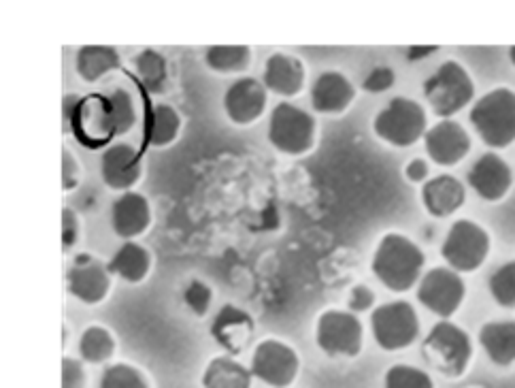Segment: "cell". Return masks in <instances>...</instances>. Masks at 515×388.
Returning a JSON list of instances; mask_svg holds the SVG:
<instances>
[{
    "label": "cell",
    "instance_id": "6da1fadb",
    "mask_svg": "<svg viewBox=\"0 0 515 388\" xmlns=\"http://www.w3.org/2000/svg\"><path fill=\"white\" fill-rule=\"evenodd\" d=\"M371 267L375 278L392 293H407L422 276L424 254L405 235L390 233L379 241Z\"/></svg>",
    "mask_w": 515,
    "mask_h": 388
},
{
    "label": "cell",
    "instance_id": "7a4b0ae2",
    "mask_svg": "<svg viewBox=\"0 0 515 388\" xmlns=\"http://www.w3.org/2000/svg\"><path fill=\"white\" fill-rule=\"evenodd\" d=\"M471 124L490 148H507L515 141V92L498 88L471 109Z\"/></svg>",
    "mask_w": 515,
    "mask_h": 388
},
{
    "label": "cell",
    "instance_id": "3957f363",
    "mask_svg": "<svg viewBox=\"0 0 515 388\" xmlns=\"http://www.w3.org/2000/svg\"><path fill=\"white\" fill-rule=\"evenodd\" d=\"M424 96L435 116L452 118L473 101L475 86L462 64L447 60L424 82Z\"/></svg>",
    "mask_w": 515,
    "mask_h": 388
},
{
    "label": "cell",
    "instance_id": "277c9868",
    "mask_svg": "<svg viewBox=\"0 0 515 388\" xmlns=\"http://www.w3.org/2000/svg\"><path fill=\"white\" fill-rule=\"evenodd\" d=\"M373 131L396 148H409L426 135V111L420 103L396 96L375 116Z\"/></svg>",
    "mask_w": 515,
    "mask_h": 388
},
{
    "label": "cell",
    "instance_id": "5b68a950",
    "mask_svg": "<svg viewBox=\"0 0 515 388\" xmlns=\"http://www.w3.org/2000/svg\"><path fill=\"white\" fill-rule=\"evenodd\" d=\"M428 363L441 374L458 378L469 367L473 346L469 335L452 322H439L424 342Z\"/></svg>",
    "mask_w": 515,
    "mask_h": 388
},
{
    "label": "cell",
    "instance_id": "8992f818",
    "mask_svg": "<svg viewBox=\"0 0 515 388\" xmlns=\"http://www.w3.org/2000/svg\"><path fill=\"white\" fill-rule=\"evenodd\" d=\"M269 141L275 150L284 154H307L315 143V120L301 107L279 103L271 111Z\"/></svg>",
    "mask_w": 515,
    "mask_h": 388
},
{
    "label": "cell",
    "instance_id": "52a82bcc",
    "mask_svg": "<svg viewBox=\"0 0 515 388\" xmlns=\"http://www.w3.org/2000/svg\"><path fill=\"white\" fill-rule=\"evenodd\" d=\"M490 252V235L471 220H458L447 231L441 246L445 263L454 271L471 273L486 263Z\"/></svg>",
    "mask_w": 515,
    "mask_h": 388
},
{
    "label": "cell",
    "instance_id": "ba28073f",
    "mask_svg": "<svg viewBox=\"0 0 515 388\" xmlns=\"http://www.w3.org/2000/svg\"><path fill=\"white\" fill-rule=\"evenodd\" d=\"M371 327L377 346L384 350H403L420 335L418 314L407 301L379 305L371 316Z\"/></svg>",
    "mask_w": 515,
    "mask_h": 388
},
{
    "label": "cell",
    "instance_id": "9c48e42d",
    "mask_svg": "<svg viewBox=\"0 0 515 388\" xmlns=\"http://www.w3.org/2000/svg\"><path fill=\"white\" fill-rule=\"evenodd\" d=\"M464 295H467V286H464L460 273L447 267L430 269L418 286L420 303L441 318L454 316Z\"/></svg>",
    "mask_w": 515,
    "mask_h": 388
},
{
    "label": "cell",
    "instance_id": "30bf717a",
    "mask_svg": "<svg viewBox=\"0 0 515 388\" xmlns=\"http://www.w3.org/2000/svg\"><path fill=\"white\" fill-rule=\"evenodd\" d=\"M318 344L328 357H356L362 350V325L350 312H326L318 322Z\"/></svg>",
    "mask_w": 515,
    "mask_h": 388
},
{
    "label": "cell",
    "instance_id": "8fae6325",
    "mask_svg": "<svg viewBox=\"0 0 515 388\" xmlns=\"http://www.w3.org/2000/svg\"><path fill=\"white\" fill-rule=\"evenodd\" d=\"M298 374V354L277 342V339H267L262 342L252 357V376L269 384L273 388H286L296 380Z\"/></svg>",
    "mask_w": 515,
    "mask_h": 388
},
{
    "label": "cell",
    "instance_id": "7c38bea8",
    "mask_svg": "<svg viewBox=\"0 0 515 388\" xmlns=\"http://www.w3.org/2000/svg\"><path fill=\"white\" fill-rule=\"evenodd\" d=\"M424 145L433 163L441 167H454L471 152V137L458 122L443 120L426 131Z\"/></svg>",
    "mask_w": 515,
    "mask_h": 388
},
{
    "label": "cell",
    "instance_id": "4fadbf2b",
    "mask_svg": "<svg viewBox=\"0 0 515 388\" xmlns=\"http://www.w3.org/2000/svg\"><path fill=\"white\" fill-rule=\"evenodd\" d=\"M267 88L256 77H241L224 94V111L239 126L254 124L267 109Z\"/></svg>",
    "mask_w": 515,
    "mask_h": 388
},
{
    "label": "cell",
    "instance_id": "5bb4252c",
    "mask_svg": "<svg viewBox=\"0 0 515 388\" xmlns=\"http://www.w3.org/2000/svg\"><path fill=\"white\" fill-rule=\"evenodd\" d=\"M66 286H69V293L81 303L96 305L109 295L111 273L96 258L79 256L69 273H66Z\"/></svg>",
    "mask_w": 515,
    "mask_h": 388
},
{
    "label": "cell",
    "instance_id": "9a60e30c",
    "mask_svg": "<svg viewBox=\"0 0 515 388\" xmlns=\"http://www.w3.org/2000/svg\"><path fill=\"white\" fill-rule=\"evenodd\" d=\"M143 175L139 152L130 143H113L101 156V177L111 190L130 192Z\"/></svg>",
    "mask_w": 515,
    "mask_h": 388
},
{
    "label": "cell",
    "instance_id": "2e32d148",
    "mask_svg": "<svg viewBox=\"0 0 515 388\" xmlns=\"http://www.w3.org/2000/svg\"><path fill=\"white\" fill-rule=\"evenodd\" d=\"M152 224V207L139 192H124L111 207V226L118 237L130 241L143 235Z\"/></svg>",
    "mask_w": 515,
    "mask_h": 388
},
{
    "label": "cell",
    "instance_id": "e0dca14e",
    "mask_svg": "<svg viewBox=\"0 0 515 388\" xmlns=\"http://www.w3.org/2000/svg\"><path fill=\"white\" fill-rule=\"evenodd\" d=\"M511 169L501 156L484 154L469 171V186L486 201H501L511 188Z\"/></svg>",
    "mask_w": 515,
    "mask_h": 388
},
{
    "label": "cell",
    "instance_id": "ac0fdd59",
    "mask_svg": "<svg viewBox=\"0 0 515 388\" xmlns=\"http://www.w3.org/2000/svg\"><path fill=\"white\" fill-rule=\"evenodd\" d=\"M354 99V84L339 71L322 73L311 88V105L318 113H343Z\"/></svg>",
    "mask_w": 515,
    "mask_h": 388
},
{
    "label": "cell",
    "instance_id": "d6986e66",
    "mask_svg": "<svg viewBox=\"0 0 515 388\" xmlns=\"http://www.w3.org/2000/svg\"><path fill=\"white\" fill-rule=\"evenodd\" d=\"M467 201V190L454 175H437L422 188V203L435 218L454 216Z\"/></svg>",
    "mask_w": 515,
    "mask_h": 388
},
{
    "label": "cell",
    "instance_id": "ffe728a7",
    "mask_svg": "<svg viewBox=\"0 0 515 388\" xmlns=\"http://www.w3.org/2000/svg\"><path fill=\"white\" fill-rule=\"evenodd\" d=\"M262 84L279 96H296L305 86V67L296 56L273 54L264 64Z\"/></svg>",
    "mask_w": 515,
    "mask_h": 388
},
{
    "label": "cell",
    "instance_id": "44dd1931",
    "mask_svg": "<svg viewBox=\"0 0 515 388\" xmlns=\"http://www.w3.org/2000/svg\"><path fill=\"white\" fill-rule=\"evenodd\" d=\"M107 269L109 273L122 278L124 282L139 284L147 278L149 269H152V256H149L147 248H143L141 244H135V241H124V244L118 248V252L113 254Z\"/></svg>",
    "mask_w": 515,
    "mask_h": 388
},
{
    "label": "cell",
    "instance_id": "7402d4cb",
    "mask_svg": "<svg viewBox=\"0 0 515 388\" xmlns=\"http://www.w3.org/2000/svg\"><path fill=\"white\" fill-rule=\"evenodd\" d=\"M120 67V56L107 45H83L75 56V69L83 82L94 84Z\"/></svg>",
    "mask_w": 515,
    "mask_h": 388
},
{
    "label": "cell",
    "instance_id": "603a6c76",
    "mask_svg": "<svg viewBox=\"0 0 515 388\" xmlns=\"http://www.w3.org/2000/svg\"><path fill=\"white\" fill-rule=\"evenodd\" d=\"M479 342L496 365H509L515 361V322H488L479 331Z\"/></svg>",
    "mask_w": 515,
    "mask_h": 388
},
{
    "label": "cell",
    "instance_id": "cb8c5ba5",
    "mask_svg": "<svg viewBox=\"0 0 515 388\" xmlns=\"http://www.w3.org/2000/svg\"><path fill=\"white\" fill-rule=\"evenodd\" d=\"M179 131H181V116L175 107L164 103H158L152 107L145 126L149 145H154V148H166V145H171L179 137Z\"/></svg>",
    "mask_w": 515,
    "mask_h": 388
},
{
    "label": "cell",
    "instance_id": "d4e9b609",
    "mask_svg": "<svg viewBox=\"0 0 515 388\" xmlns=\"http://www.w3.org/2000/svg\"><path fill=\"white\" fill-rule=\"evenodd\" d=\"M243 329L252 331V320H249V316L245 312L237 310L235 305H226L224 310L218 314V318H215L211 333L226 350L235 354V344L232 342H237L239 350L243 348V344H245Z\"/></svg>",
    "mask_w": 515,
    "mask_h": 388
},
{
    "label": "cell",
    "instance_id": "484cf974",
    "mask_svg": "<svg viewBox=\"0 0 515 388\" xmlns=\"http://www.w3.org/2000/svg\"><path fill=\"white\" fill-rule=\"evenodd\" d=\"M203 388H252V371L230 357L213 359L205 369Z\"/></svg>",
    "mask_w": 515,
    "mask_h": 388
},
{
    "label": "cell",
    "instance_id": "4316f807",
    "mask_svg": "<svg viewBox=\"0 0 515 388\" xmlns=\"http://www.w3.org/2000/svg\"><path fill=\"white\" fill-rule=\"evenodd\" d=\"M205 62L215 73H243L252 62V50L247 45H211Z\"/></svg>",
    "mask_w": 515,
    "mask_h": 388
},
{
    "label": "cell",
    "instance_id": "83f0119b",
    "mask_svg": "<svg viewBox=\"0 0 515 388\" xmlns=\"http://www.w3.org/2000/svg\"><path fill=\"white\" fill-rule=\"evenodd\" d=\"M107 107V122L111 135H126L137 122L135 101L126 90H115L105 99Z\"/></svg>",
    "mask_w": 515,
    "mask_h": 388
},
{
    "label": "cell",
    "instance_id": "f1b7e54d",
    "mask_svg": "<svg viewBox=\"0 0 515 388\" xmlns=\"http://www.w3.org/2000/svg\"><path fill=\"white\" fill-rule=\"evenodd\" d=\"M135 73L149 92L160 94L169 82V67H166L164 56L156 50H145L135 58Z\"/></svg>",
    "mask_w": 515,
    "mask_h": 388
},
{
    "label": "cell",
    "instance_id": "f546056e",
    "mask_svg": "<svg viewBox=\"0 0 515 388\" xmlns=\"http://www.w3.org/2000/svg\"><path fill=\"white\" fill-rule=\"evenodd\" d=\"M115 339L113 335L103 327H90L83 331L79 339V354L86 363H105L113 357Z\"/></svg>",
    "mask_w": 515,
    "mask_h": 388
},
{
    "label": "cell",
    "instance_id": "4dcf8cb0",
    "mask_svg": "<svg viewBox=\"0 0 515 388\" xmlns=\"http://www.w3.org/2000/svg\"><path fill=\"white\" fill-rule=\"evenodd\" d=\"M101 388H149V384L143 376V371L132 365L120 363L105 369V374L101 378Z\"/></svg>",
    "mask_w": 515,
    "mask_h": 388
},
{
    "label": "cell",
    "instance_id": "1f68e13d",
    "mask_svg": "<svg viewBox=\"0 0 515 388\" xmlns=\"http://www.w3.org/2000/svg\"><path fill=\"white\" fill-rule=\"evenodd\" d=\"M490 293L498 305L515 307V261L492 273Z\"/></svg>",
    "mask_w": 515,
    "mask_h": 388
},
{
    "label": "cell",
    "instance_id": "d6a6232c",
    "mask_svg": "<svg viewBox=\"0 0 515 388\" xmlns=\"http://www.w3.org/2000/svg\"><path fill=\"white\" fill-rule=\"evenodd\" d=\"M386 388H433V380L418 367L394 365L386 376Z\"/></svg>",
    "mask_w": 515,
    "mask_h": 388
},
{
    "label": "cell",
    "instance_id": "836d02e7",
    "mask_svg": "<svg viewBox=\"0 0 515 388\" xmlns=\"http://www.w3.org/2000/svg\"><path fill=\"white\" fill-rule=\"evenodd\" d=\"M211 299H213V293H211V288H209L205 282L192 280V282L186 286L184 301H186V305L190 307V310H192L196 316H205V314L209 312Z\"/></svg>",
    "mask_w": 515,
    "mask_h": 388
},
{
    "label": "cell",
    "instance_id": "e575fe53",
    "mask_svg": "<svg viewBox=\"0 0 515 388\" xmlns=\"http://www.w3.org/2000/svg\"><path fill=\"white\" fill-rule=\"evenodd\" d=\"M396 73L390 67H375L367 77H364L362 88L367 92H386L394 86Z\"/></svg>",
    "mask_w": 515,
    "mask_h": 388
},
{
    "label": "cell",
    "instance_id": "d590c367",
    "mask_svg": "<svg viewBox=\"0 0 515 388\" xmlns=\"http://www.w3.org/2000/svg\"><path fill=\"white\" fill-rule=\"evenodd\" d=\"M62 388H86V371L79 361H62Z\"/></svg>",
    "mask_w": 515,
    "mask_h": 388
},
{
    "label": "cell",
    "instance_id": "8d00e7d4",
    "mask_svg": "<svg viewBox=\"0 0 515 388\" xmlns=\"http://www.w3.org/2000/svg\"><path fill=\"white\" fill-rule=\"evenodd\" d=\"M79 239V218L73 209L66 207L62 212V246L64 250H69L77 244Z\"/></svg>",
    "mask_w": 515,
    "mask_h": 388
},
{
    "label": "cell",
    "instance_id": "74e56055",
    "mask_svg": "<svg viewBox=\"0 0 515 388\" xmlns=\"http://www.w3.org/2000/svg\"><path fill=\"white\" fill-rule=\"evenodd\" d=\"M77 184H79L77 158L69 150H64V154H62V186H64V190H71V188H77Z\"/></svg>",
    "mask_w": 515,
    "mask_h": 388
},
{
    "label": "cell",
    "instance_id": "f35d334b",
    "mask_svg": "<svg viewBox=\"0 0 515 388\" xmlns=\"http://www.w3.org/2000/svg\"><path fill=\"white\" fill-rule=\"evenodd\" d=\"M373 303H375V295L369 286H356L352 290L350 307L354 312H367V310H371Z\"/></svg>",
    "mask_w": 515,
    "mask_h": 388
},
{
    "label": "cell",
    "instance_id": "ab89813d",
    "mask_svg": "<svg viewBox=\"0 0 515 388\" xmlns=\"http://www.w3.org/2000/svg\"><path fill=\"white\" fill-rule=\"evenodd\" d=\"M405 175H407V180L413 184H422V182L426 184L428 182V163L422 158L411 160L405 169Z\"/></svg>",
    "mask_w": 515,
    "mask_h": 388
},
{
    "label": "cell",
    "instance_id": "60d3db41",
    "mask_svg": "<svg viewBox=\"0 0 515 388\" xmlns=\"http://www.w3.org/2000/svg\"><path fill=\"white\" fill-rule=\"evenodd\" d=\"M437 50V47H413V50L409 52V58H420V56H428L433 54Z\"/></svg>",
    "mask_w": 515,
    "mask_h": 388
},
{
    "label": "cell",
    "instance_id": "b9f144b4",
    "mask_svg": "<svg viewBox=\"0 0 515 388\" xmlns=\"http://www.w3.org/2000/svg\"><path fill=\"white\" fill-rule=\"evenodd\" d=\"M509 58H511V62H513V67H515V47H511V50H509Z\"/></svg>",
    "mask_w": 515,
    "mask_h": 388
}]
</instances>
